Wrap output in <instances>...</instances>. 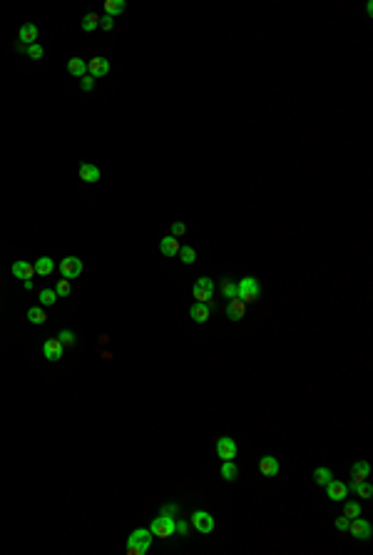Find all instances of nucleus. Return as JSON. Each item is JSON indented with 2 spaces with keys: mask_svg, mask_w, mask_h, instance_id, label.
<instances>
[{
  "mask_svg": "<svg viewBox=\"0 0 373 555\" xmlns=\"http://www.w3.org/2000/svg\"><path fill=\"white\" fill-rule=\"evenodd\" d=\"M159 252L164 254V257H177L179 254V239L177 237H164V239H159Z\"/></svg>",
  "mask_w": 373,
  "mask_h": 555,
  "instance_id": "nucleus-16",
  "label": "nucleus"
},
{
  "mask_svg": "<svg viewBox=\"0 0 373 555\" xmlns=\"http://www.w3.org/2000/svg\"><path fill=\"white\" fill-rule=\"evenodd\" d=\"M343 515H346L348 520L358 518V515H361V503H358V500H346V505H343Z\"/></svg>",
  "mask_w": 373,
  "mask_h": 555,
  "instance_id": "nucleus-27",
  "label": "nucleus"
},
{
  "mask_svg": "<svg viewBox=\"0 0 373 555\" xmlns=\"http://www.w3.org/2000/svg\"><path fill=\"white\" fill-rule=\"evenodd\" d=\"M184 264H194L197 262V249L194 247H179V254H177Z\"/></svg>",
  "mask_w": 373,
  "mask_h": 555,
  "instance_id": "nucleus-24",
  "label": "nucleus"
},
{
  "mask_svg": "<svg viewBox=\"0 0 373 555\" xmlns=\"http://www.w3.org/2000/svg\"><path fill=\"white\" fill-rule=\"evenodd\" d=\"M124 0H105V15H110V18H117V15H122L124 13Z\"/></svg>",
  "mask_w": 373,
  "mask_h": 555,
  "instance_id": "nucleus-20",
  "label": "nucleus"
},
{
  "mask_svg": "<svg viewBox=\"0 0 373 555\" xmlns=\"http://www.w3.org/2000/svg\"><path fill=\"white\" fill-rule=\"evenodd\" d=\"M28 55H30L33 60H40V58L45 55V50H43V45H38V43H35V45H30V48H28Z\"/></svg>",
  "mask_w": 373,
  "mask_h": 555,
  "instance_id": "nucleus-34",
  "label": "nucleus"
},
{
  "mask_svg": "<svg viewBox=\"0 0 373 555\" xmlns=\"http://www.w3.org/2000/svg\"><path fill=\"white\" fill-rule=\"evenodd\" d=\"M222 294H224L227 299H237V296H239V284L232 281V279H224V284H222Z\"/></svg>",
  "mask_w": 373,
  "mask_h": 555,
  "instance_id": "nucleus-25",
  "label": "nucleus"
},
{
  "mask_svg": "<svg viewBox=\"0 0 373 555\" xmlns=\"http://www.w3.org/2000/svg\"><path fill=\"white\" fill-rule=\"evenodd\" d=\"M356 495H361V498H371L373 495V486L368 483V481H361L358 486H356V490H353Z\"/></svg>",
  "mask_w": 373,
  "mask_h": 555,
  "instance_id": "nucleus-30",
  "label": "nucleus"
},
{
  "mask_svg": "<svg viewBox=\"0 0 373 555\" xmlns=\"http://www.w3.org/2000/svg\"><path fill=\"white\" fill-rule=\"evenodd\" d=\"M107 72H110V60H107V58H100V55H97V58H92V60L87 63V75H90V77L97 80V77H105Z\"/></svg>",
  "mask_w": 373,
  "mask_h": 555,
  "instance_id": "nucleus-9",
  "label": "nucleus"
},
{
  "mask_svg": "<svg viewBox=\"0 0 373 555\" xmlns=\"http://www.w3.org/2000/svg\"><path fill=\"white\" fill-rule=\"evenodd\" d=\"M209 314H212V309H209V304H202V301H197L192 309H189V316L197 321V324H204V321H209Z\"/></svg>",
  "mask_w": 373,
  "mask_h": 555,
  "instance_id": "nucleus-17",
  "label": "nucleus"
},
{
  "mask_svg": "<svg viewBox=\"0 0 373 555\" xmlns=\"http://www.w3.org/2000/svg\"><path fill=\"white\" fill-rule=\"evenodd\" d=\"M53 269H55V262H53L50 257H40V259L35 262V274H40V277L53 274Z\"/></svg>",
  "mask_w": 373,
  "mask_h": 555,
  "instance_id": "nucleus-21",
  "label": "nucleus"
},
{
  "mask_svg": "<svg viewBox=\"0 0 373 555\" xmlns=\"http://www.w3.org/2000/svg\"><path fill=\"white\" fill-rule=\"evenodd\" d=\"M331 478H333V473H331L326 466H321V468H316V471H313V481H316V486H326Z\"/></svg>",
  "mask_w": 373,
  "mask_h": 555,
  "instance_id": "nucleus-26",
  "label": "nucleus"
},
{
  "mask_svg": "<svg viewBox=\"0 0 373 555\" xmlns=\"http://www.w3.org/2000/svg\"><path fill=\"white\" fill-rule=\"evenodd\" d=\"M60 274H62L65 279H75V277H80V274H82V262H80L77 257H65V259L60 262Z\"/></svg>",
  "mask_w": 373,
  "mask_h": 555,
  "instance_id": "nucleus-6",
  "label": "nucleus"
},
{
  "mask_svg": "<svg viewBox=\"0 0 373 555\" xmlns=\"http://www.w3.org/2000/svg\"><path fill=\"white\" fill-rule=\"evenodd\" d=\"M23 286H25V289L30 291V289H33V279H25V281H23Z\"/></svg>",
  "mask_w": 373,
  "mask_h": 555,
  "instance_id": "nucleus-40",
  "label": "nucleus"
},
{
  "mask_svg": "<svg viewBox=\"0 0 373 555\" xmlns=\"http://www.w3.org/2000/svg\"><path fill=\"white\" fill-rule=\"evenodd\" d=\"M192 528L199 530V533H212V530H214V518H212V513H207V510H197V513L192 515Z\"/></svg>",
  "mask_w": 373,
  "mask_h": 555,
  "instance_id": "nucleus-7",
  "label": "nucleus"
},
{
  "mask_svg": "<svg viewBox=\"0 0 373 555\" xmlns=\"http://www.w3.org/2000/svg\"><path fill=\"white\" fill-rule=\"evenodd\" d=\"M174 533H179L182 538H186V535H189V523H186V520H182V518H179V520L174 523Z\"/></svg>",
  "mask_w": 373,
  "mask_h": 555,
  "instance_id": "nucleus-33",
  "label": "nucleus"
},
{
  "mask_svg": "<svg viewBox=\"0 0 373 555\" xmlns=\"http://www.w3.org/2000/svg\"><path fill=\"white\" fill-rule=\"evenodd\" d=\"M55 301H58L55 289H43V291H40V304H43V306H53Z\"/></svg>",
  "mask_w": 373,
  "mask_h": 555,
  "instance_id": "nucleus-29",
  "label": "nucleus"
},
{
  "mask_svg": "<svg viewBox=\"0 0 373 555\" xmlns=\"http://www.w3.org/2000/svg\"><path fill=\"white\" fill-rule=\"evenodd\" d=\"M112 28H115V18L102 15V18H100V30H112Z\"/></svg>",
  "mask_w": 373,
  "mask_h": 555,
  "instance_id": "nucleus-35",
  "label": "nucleus"
},
{
  "mask_svg": "<svg viewBox=\"0 0 373 555\" xmlns=\"http://www.w3.org/2000/svg\"><path fill=\"white\" fill-rule=\"evenodd\" d=\"M72 291V286H70V279H60L58 284H55V294L58 296H67Z\"/></svg>",
  "mask_w": 373,
  "mask_h": 555,
  "instance_id": "nucleus-31",
  "label": "nucleus"
},
{
  "mask_svg": "<svg viewBox=\"0 0 373 555\" xmlns=\"http://www.w3.org/2000/svg\"><path fill=\"white\" fill-rule=\"evenodd\" d=\"M58 341H60L62 346H72V344H75V334H72L70 329H62V331L58 334Z\"/></svg>",
  "mask_w": 373,
  "mask_h": 555,
  "instance_id": "nucleus-32",
  "label": "nucleus"
},
{
  "mask_svg": "<svg viewBox=\"0 0 373 555\" xmlns=\"http://www.w3.org/2000/svg\"><path fill=\"white\" fill-rule=\"evenodd\" d=\"M10 272H13V277H18V279H33L35 277V264H30V262H15L13 267H10Z\"/></svg>",
  "mask_w": 373,
  "mask_h": 555,
  "instance_id": "nucleus-13",
  "label": "nucleus"
},
{
  "mask_svg": "<svg viewBox=\"0 0 373 555\" xmlns=\"http://www.w3.org/2000/svg\"><path fill=\"white\" fill-rule=\"evenodd\" d=\"M259 471H261L264 476H269V478L279 476V458H276V456H264V458L259 461Z\"/></svg>",
  "mask_w": 373,
  "mask_h": 555,
  "instance_id": "nucleus-15",
  "label": "nucleus"
},
{
  "mask_svg": "<svg viewBox=\"0 0 373 555\" xmlns=\"http://www.w3.org/2000/svg\"><path fill=\"white\" fill-rule=\"evenodd\" d=\"M177 515H179L177 503H167V505H162L159 515H157V518L152 520V525H149L152 535H154V538H172V535H174Z\"/></svg>",
  "mask_w": 373,
  "mask_h": 555,
  "instance_id": "nucleus-1",
  "label": "nucleus"
},
{
  "mask_svg": "<svg viewBox=\"0 0 373 555\" xmlns=\"http://www.w3.org/2000/svg\"><path fill=\"white\" fill-rule=\"evenodd\" d=\"M237 453H239V446H237V441H234V438L222 436V438L217 441V456H219L222 461H234V458H237Z\"/></svg>",
  "mask_w": 373,
  "mask_h": 555,
  "instance_id": "nucleus-5",
  "label": "nucleus"
},
{
  "mask_svg": "<svg viewBox=\"0 0 373 555\" xmlns=\"http://www.w3.org/2000/svg\"><path fill=\"white\" fill-rule=\"evenodd\" d=\"M80 28L85 30V33H92V30H97L100 28V15L97 13H87L82 20H80Z\"/></svg>",
  "mask_w": 373,
  "mask_h": 555,
  "instance_id": "nucleus-22",
  "label": "nucleus"
},
{
  "mask_svg": "<svg viewBox=\"0 0 373 555\" xmlns=\"http://www.w3.org/2000/svg\"><path fill=\"white\" fill-rule=\"evenodd\" d=\"M244 311H247V304L237 296V299H229V304H227V316H229V321H239V319H244Z\"/></svg>",
  "mask_w": 373,
  "mask_h": 555,
  "instance_id": "nucleus-14",
  "label": "nucleus"
},
{
  "mask_svg": "<svg viewBox=\"0 0 373 555\" xmlns=\"http://www.w3.org/2000/svg\"><path fill=\"white\" fill-rule=\"evenodd\" d=\"M67 72L72 75V77H85L87 75V63L85 60H80V58H70L67 60Z\"/></svg>",
  "mask_w": 373,
  "mask_h": 555,
  "instance_id": "nucleus-18",
  "label": "nucleus"
},
{
  "mask_svg": "<svg viewBox=\"0 0 373 555\" xmlns=\"http://www.w3.org/2000/svg\"><path fill=\"white\" fill-rule=\"evenodd\" d=\"M192 294H194V299H197V301L207 304V301L214 296V281H212L209 277H199V279H197V284H194V289H192Z\"/></svg>",
  "mask_w": 373,
  "mask_h": 555,
  "instance_id": "nucleus-4",
  "label": "nucleus"
},
{
  "mask_svg": "<svg viewBox=\"0 0 373 555\" xmlns=\"http://www.w3.org/2000/svg\"><path fill=\"white\" fill-rule=\"evenodd\" d=\"M62 351H65V346H62L58 339H48V341L43 344V353H45L48 361H60V358H62Z\"/></svg>",
  "mask_w": 373,
  "mask_h": 555,
  "instance_id": "nucleus-11",
  "label": "nucleus"
},
{
  "mask_svg": "<svg viewBox=\"0 0 373 555\" xmlns=\"http://www.w3.org/2000/svg\"><path fill=\"white\" fill-rule=\"evenodd\" d=\"M28 319H30V324H45V321H48V316H45V311H43L40 306L28 309Z\"/></svg>",
  "mask_w": 373,
  "mask_h": 555,
  "instance_id": "nucleus-28",
  "label": "nucleus"
},
{
  "mask_svg": "<svg viewBox=\"0 0 373 555\" xmlns=\"http://www.w3.org/2000/svg\"><path fill=\"white\" fill-rule=\"evenodd\" d=\"M336 530H348V525H351V520L346 518V515H341V518H336Z\"/></svg>",
  "mask_w": 373,
  "mask_h": 555,
  "instance_id": "nucleus-38",
  "label": "nucleus"
},
{
  "mask_svg": "<svg viewBox=\"0 0 373 555\" xmlns=\"http://www.w3.org/2000/svg\"><path fill=\"white\" fill-rule=\"evenodd\" d=\"M259 296H261V286H259V281H256L254 277H244V279L239 281V299H242L244 304H254V301H259Z\"/></svg>",
  "mask_w": 373,
  "mask_h": 555,
  "instance_id": "nucleus-3",
  "label": "nucleus"
},
{
  "mask_svg": "<svg viewBox=\"0 0 373 555\" xmlns=\"http://www.w3.org/2000/svg\"><path fill=\"white\" fill-rule=\"evenodd\" d=\"M80 179L82 182H97L100 179V167H95L92 162H82L80 164Z\"/></svg>",
  "mask_w": 373,
  "mask_h": 555,
  "instance_id": "nucleus-19",
  "label": "nucleus"
},
{
  "mask_svg": "<svg viewBox=\"0 0 373 555\" xmlns=\"http://www.w3.org/2000/svg\"><path fill=\"white\" fill-rule=\"evenodd\" d=\"M15 50H18V53H28V45H23V43L18 40V43H15Z\"/></svg>",
  "mask_w": 373,
  "mask_h": 555,
  "instance_id": "nucleus-39",
  "label": "nucleus"
},
{
  "mask_svg": "<svg viewBox=\"0 0 373 555\" xmlns=\"http://www.w3.org/2000/svg\"><path fill=\"white\" fill-rule=\"evenodd\" d=\"M80 87L85 90V92H90L92 87H95V77H90V75H85V77H80Z\"/></svg>",
  "mask_w": 373,
  "mask_h": 555,
  "instance_id": "nucleus-36",
  "label": "nucleus"
},
{
  "mask_svg": "<svg viewBox=\"0 0 373 555\" xmlns=\"http://www.w3.org/2000/svg\"><path fill=\"white\" fill-rule=\"evenodd\" d=\"M326 495H328L331 500H346L348 488H346V483H341L338 478H331V481L326 483Z\"/></svg>",
  "mask_w": 373,
  "mask_h": 555,
  "instance_id": "nucleus-10",
  "label": "nucleus"
},
{
  "mask_svg": "<svg viewBox=\"0 0 373 555\" xmlns=\"http://www.w3.org/2000/svg\"><path fill=\"white\" fill-rule=\"evenodd\" d=\"M222 478H224L227 483H232V481L239 478V468L234 466V461H224V463H222Z\"/></svg>",
  "mask_w": 373,
  "mask_h": 555,
  "instance_id": "nucleus-23",
  "label": "nucleus"
},
{
  "mask_svg": "<svg viewBox=\"0 0 373 555\" xmlns=\"http://www.w3.org/2000/svg\"><path fill=\"white\" fill-rule=\"evenodd\" d=\"M348 530H351V533H353V538H356V540H361V543L371 540V523H368V520H363L361 515L351 520Z\"/></svg>",
  "mask_w": 373,
  "mask_h": 555,
  "instance_id": "nucleus-8",
  "label": "nucleus"
},
{
  "mask_svg": "<svg viewBox=\"0 0 373 555\" xmlns=\"http://www.w3.org/2000/svg\"><path fill=\"white\" fill-rule=\"evenodd\" d=\"M18 40L23 43V45H35L38 43V25L35 23H25V25H20V33H18Z\"/></svg>",
  "mask_w": 373,
  "mask_h": 555,
  "instance_id": "nucleus-12",
  "label": "nucleus"
},
{
  "mask_svg": "<svg viewBox=\"0 0 373 555\" xmlns=\"http://www.w3.org/2000/svg\"><path fill=\"white\" fill-rule=\"evenodd\" d=\"M152 530L149 528H137V530H132L129 533V538H127V553L129 555H144L147 550H149V545H152Z\"/></svg>",
  "mask_w": 373,
  "mask_h": 555,
  "instance_id": "nucleus-2",
  "label": "nucleus"
},
{
  "mask_svg": "<svg viewBox=\"0 0 373 555\" xmlns=\"http://www.w3.org/2000/svg\"><path fill=\"white\" fill-rule=\"evenodd\" d=\"M184 232H186V224H182V222H174L172 224V237H184Z\"/></svg>",
  "mask_w": 373,
  "mask_h": 555,
  "instance_id": "nucleus-37",
  "label": "nucleus"
}]
</instances>
